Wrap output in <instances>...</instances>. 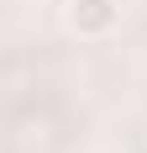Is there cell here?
I'll return each instance as SVG.
<instances>
[{
    "instance_id": "7a4b0ae2",
    "label": "cell",
    "mask_w": 147,
    "mask_h": 153,
    "mask_svg": "<svg viewBox=\"0 0 147 153\" xmlns=\"http://www.w3.org/2000/svg\"><path fill=\"white\" fill-rule=\"evenodd\" d=\"M11 5H26V0H11Z\"/></svg>"
},
{
    "instance_id": "6da1fadb",
    "label": "cell",
    "mask_w": 147,
    "mask_h": 153,
    "mask_svg": "<svg viewBox=\"0 0 147 153\" xmlns=\"http://www.w3.org/2000/svg\"><path fill=\"white\" fill-rule=\"evenodd\" d=\"M63 21H68L74 37H110L121 21V5L116 0H63Z\"/></svg>"
}]
</instances>
